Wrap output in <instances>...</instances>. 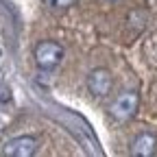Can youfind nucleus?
I'll return each instance as SVG.
<instances>
[{"label": "nucleus", "mask_w": 157, "mask_h": 157, "mask_svg": "<svg viewBox=\"0 0 157 157\" xmlns=\"http://www.w3.org/2000/svg\"><path fill=\"white\" fill-rule=\"evenodd\" d=\"M155 151V135L153 133H140L131 144V153L137 157H148Z\"/></svg>", "instance_id": "obj_5"}, {"label": "nucleus", "mask_w": 157, "mask_h": 157, "mask_svg": "<svg viewBox=\"0 0 157 157\" xmlns=\"http://www.w3.org/2000/svg\"><path fill=\"white\" fill-rule=\"evenodd\" d=\"M35 55V63L42 68V70H52L57 68L59 63H61V59H63V48L59 46L57 42H39L33 50Z\"/></svg>", "instance_id": "obj_1"}, {"label": "nucleus", "mask_w": 157, "mask_h": 157, "mask_svg": "<svg viewBox=\"0 0 157 157\" xmlns=\"http://www.w3.org/2000/svg\"><path fill=\"white\" fill-rule=\"evenodd\" d=\"M111 85H113L111 72L105 70V68H94L87 74V90L94 96H107L109 90H111Z\"/></svg>", "instance_id": "obj_4"}, {"label": "nucleus", "mask_w": 157, "mask_h": 157, "mask_svg": "<svg viewBox=\"0 0 157 157\" xmlns=\"http://www.w3.org/2000/svg\"><path fill=\"white\" fill-rule=\"evenodd\" d=\"M137 103H140V96L135 92H122L111 105V116L118 118V120H129L137 111Z\"/></svg>", "instance_id": "obj_3"}, {"label": "nucleus", "mask_w": 157, "mask_h": 157, "mask_svg": "<svg viewBox=\"0 0 157 157\" xmlns=\"http://www.w3.org/2000/svg\"><path fill=\"white\" fill-rule=\"evenodd\" d=\"M37 151V140L33 135H17L2 146V155L7 157H31Z\"/></svg>", "instance_id": "obj_2"}, {"label": "nucleus", "mask_w": 157, "mask_h": 157, "mask_svg": "<svg viewBox=\"0 0 157 157\" xmlns=\"http://www.w3.org/2000/svg\"><path fill=\"white\" fill-rule=\"evenodd\" d=\"M44 5L50 9H70L72 5H76V0H44Z\"/></svg>", "instance_id": "obj_6"}, {"label": "nucleus", "mask_w": 157, "mask_h": 157, "mask_svg": "<svg viewBox=\"0 0 157 157\" xmlns=\"http://www.w3.org/2000/svg\"><path fill=\"white\" fill-rule=\"evenodd\" d=\"M2 101H9V90L2 85V81H0V103Z\"/></svg>", "instance_id": "obj_7"}]
</instances>
